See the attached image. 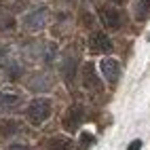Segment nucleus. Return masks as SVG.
Wrapping results in <instances>:
<instances>
[{
    "mask_svg": "<svg viewBox=\"0 0 150 150\" xmlns=\"http://www.w3.org/2000/svg\"><path fill=\"white\" fill-rule=\"evenodd\" d=\"M81 23H85L87 28H93V17L89 15L87 11H83V13H81Z\"/></svg>",
    "mask_w": 150,
    "mask_h": 150,
    "instance_id": "nucleus-15",
    "label": "nucleus"
},
{
    "mask_svg": "<svg viewBox=\"0 0 150 150\" xmlns=\"http://www.w3.org/2000/svg\"><path fill=\"white\" fill-rule=\"evenodd\" d=\"M83 118H85V108L74 104V106H70L68 112L64 114V127L68 129V131H76V129L81 127Z\"/></svg>",
    "mask_w": 150,
    "mask_h": 150,
    "instance_id": "nucleus-4",
    "label": "nucleus"
},
{
    "mask_svg": "<svg viewBox=\"0 0 150 150\" xmlns=\"http://www.w3.org/2000/svg\"><path fill=\"white\" fill-rule=\"evenodd\" d=\"M21 131V125H19L17 121H2L0 123V133H2L4 137H8V135H15V133H19Z\"/></svg>",
    "mask_w": 150,
    "mask_h": 150,
    "instance_id": "nucleus-13",
    "label": "nucleus"
},
{
    "mask_svg": "<svg viewBox=\"0 0 150 150\" xmlns=\"http://www.w3.org/2000/svg\"><path fill=\"white\" fill-rule=\"evenodd\" d=\"M19 104H21V97H19L17 93L0 91V108H2V110H15Z\"/></svg>",
    "mask_w": 150,
    "mask_h": 150,
    "instance_id": "nucleus-11",
    "label": "nucleus"
},
{
    "mask_svg": "<svg viewBox=\"0 0 150 150\" xmlns=\"http://www.w3.org/2000/svg\"><path fill=\"white\" fill-rule=\"evenodd\" d=\"M78 59L74 57V55H66L64 57V64H62V74H64V78L70 83L74 78V74H76V68H78Z\"/></svg>",
    "mask_w": 150,
    "mask_h": 150,
    "instance_id": "nucleus-10",
    "label": "nucleus"
},
{
    "mask_svg": "<svg viewBox=\"0 0 150 150\" xmlns=\"http://www.w3.org/2000/svg\"><path fill=\"white\" fill-rule=\"evenodd\" d=\"M89 49H91V53H95V55L108 53L110 49H112V40H110L104 32H93L91 38H89Z\"/></svg>",
    "mask_w": 150,
    "mask_h": 150,
    "instance_id": "nucleus-8",
    "label": "nucleus"
},
{
    "mask_svg": "<svg viewBox=\"0 0 150 150\" xmlns=\"http://www.w3.org/2000/svg\"><path fill=\"white\" fill-rule=\"evenodd\" d=\"M51 102H49L47 97H36V99H32V102L28 104V108H25V116H28V121L32 123V125H42L49 116H51Z\"/></svg>",
    "mask_w": 150,
    "mask_h": 150,
    "instance_id": "nucleus-1",
    "label": "nucleus"
},
{
    "mask_svg": "<svg viewBox=\"0 0 150 150\" xmlns=\"http://www.w3.org/2000/svg\"><path fill=\"white\" fill-rule=\"evenodd\" d=\"M93 142H95V135L87 133V131H83V133H81V150H87Z\"/></svg>",
    "mask_w": 150,
    "mask_h": 150,
    "instance_id": "nucleus-14",
    "label": "nucleus"
},
{
    "mask_svg": "<svg viewBox=\"0 0 150 150\" xmlns=\"http://www.w3.org/2000/svg\"><path fill=\"white\" fill-rule=\"evenodd\" d=\"M51 87H53V78H51V74L38 72V74H32V76L28 78V89H30V91L42 93V91H49Z\"/></svg>",
    "mask_w": 150,
    "mask_h": 150,
    "instance_id": "nucleus-7",
    "label": "nucleus"
},
{
    "mask_svg": "<svg viewBox=\"0 0 150 150\" xmlns=\"http://www.w3.org/2000/svg\"><path fill=\"white\" fill-rule=\"evenodd\" d=\"M110 2H114V4H123L125 0H110Z\"/></svg>",
    "mask_w": 150,
    "mask_h": 150,
    "instance_id": "nucleus-18",
    "label": "nucleus"
},
{
    "mask_svg": "<svg viewBox=\"0 0 150 150\" xmlns=\"http://www.w3.org/2000/svg\"><path fill=\"white\" fill-rule=\"evenodd\" d=\"M139 148H142V139H133V142L129 144L127 150H139Z\"/></svg>",
    "mask_w": 150,
    "mask_h": 150,
    "instance_id": "nucleus-16",
    "label": "nucleus"
},
{
    "mask_svg": "<svg viewBox=\"0 0 150 150\" xmlns=\"http://www.w3.org/2000/svg\"><path fill=\"white\" fill-rule=\"evenodd\" d=\"M99 15H102L104 25L110 28V30H118L123 25V13L116 6H102L99 8Z\"/></svg>",
    "mask_w": 150,
    "mask_h": 150,
    "instance_id": "nucleus-5",
    "label": "nucleus"
},
{
    "mask_svg": "<svg viewBox=\"0 0 150 150\" xmlns=\"http://www.w3.org/2000/svg\"><path fill=\"white\" fill-rule=\"evenodd\" d=\"M8 150H28V146H23V144H13V146H8Z\"/></svg>",
    "mask_w": 150,
    "mask_h": 150,
    "instance_id": "nucleus-17",
    "label": "nucleus"
},
{
    "mask_svg": "<svg viewBox=\"0 0 150 150\" xmlns=\"http://www.w3.org/2000/svg\"><path fill=\"white\" fill-rule=\"evenodd\" d=\"M81 81H83V87L89 89L93 93H102V81L97 76V70H95V64L91 62H85L83 68H81Z\"/></svg>",
    "mask_w": 150,
    "mask_h": 150,
    "instance_id": "nucleus-2",
    "label": "nucleus"
},
{
    "mask_svg": "<svg viewBox=\"0 0 150 150\" xmlns=\"http://www.w3.org/2000/svg\"><path fill=\"white\" fill-rule=\"evenodd\" d=\"M47 148H49V150H72L74 144H72V139H70V137L57 135V137H51V139H49Z\"/></svg>",
    "mask_w": 150,
    "mask_h": 150,
    "instance_id": "nucleus-12",
    "label": "nucleus"
},
{
    "mask_svg": "<svg viewBox=\"0 0 150 150\" xmlns=\"http://www.w3.org/2000/svg\"><path fill=\"white\" fill-rule=\"evenodd\" d=\"M47 17H49V8H45V6L34 8L32 13H28L23 17V28L28 32H40L47 23Z\"/></svg>",
    "mask_w": 150,
    "mask_h": 150,
    "instance_id": "nucleus-3",
    "label": "nucleus"
},
{
    "mask_svg": "<svg viewBox=\"0 0 150 150\" xmlns=\"http://www.w3.org/2000/svg\"><path fill=\"white\" fill-rule=\"evenodd\" d=\"M133 17L137 21H146L150 17V0H133Z\"/></svg>",
    "mask_w": 150,
    "mask_h": 150,
    "instance_id": "nucleus-9",
    "label": "nucleus"
},
{
    "mask_svg": "<svg viewBox=\"0 0 150 150\" xmlns=\"http://www.w3.org/2000/svg\"><path fill=\"white\" fill-rule=\"evenodd\" d=\"M99 70H102L104 78H106L110 85H114L118 78H121V64H118L116 59H112V57L102 59V64H99Z\"/></svg>",
    "mask_w": 150,
    "mask_h": 150,
    "instance_id": "nucleus-6",
    "label": "nucleus"
}]
</instances>
